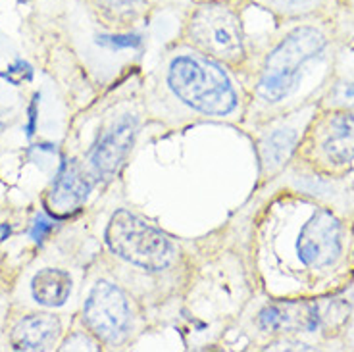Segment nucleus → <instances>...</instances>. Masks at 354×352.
Returning <instances> with one entry per match:
<instances>
[{"label": "nucleus", "instance_id": "obj_1", "mask_svg": "<svg viewBox=\"0 0 354 352\" xmlns=\"http://www.w3.org/2000/svg\"><path fill=\"white\" fill-rule=\"evenodd\" d=\"M169 89L193 110L208 115L231 114L237 93L218 64L204 54H179L169 64Z\"/></svg>", "mask_w": 354, "mask_h": 352}, {"label": "nucleus", "instance_id": "obj_2", "mask_svg": "<svg viewBox=\"0 0 354 352\" xmlns=\"http://www.w3.org/2000/svg\"><path fill=\"white\" fill-rule=\"evenodd\" d=\"M326 35L316 27H297L281 39V43L268 54L262 77L258 81V95L268 102H279L289 97L299 85L304 64L316 58L326 48Z\"/></svg>", "mask_w": 354, "mask_h": 352}, {"label": "nucleus", "instance_id": "obj_3", "mask_svg": "<svg viewBox=\"0 0 354 352\" xmlns=\"http://www.w3.org/2000/svg\"><path fill=\"white\" fill-rule=\"evenodd\" d=\"M110 250L129 264L149 272H162L171 266L176 248L169 239L129 210H118L106 228Z\"/></svg>", "mask_w": 354, "mask_h": 352}, {"label": "nucleus", "instance_id": "obj_4", "mask_svg": "<svg viewBox=\"0 0 354 352\" xmlns=\"http://www.w3.org/2000/svg\"><path fill=\"white\" fill-rule=\"evenodd\" d=\"M185 35L208 58L237 62L245 56V31L239 12L223 2L203 4L191 12Z\"/></svg>", "mask_w": 354, "mask_h": 352}, {"label": "nucleus", "instance_id": "obj_5", "mask_svg": "<svg viewBox=\"0 0 354 352\" xmlns=\"http://www.w3.org/2000/svg\"><path fill=\"white\" fill-rule=\"evenodd\" d=\"M83 322L100 341H122L131 326V310L124 293L112 283L98 281L85 302Z\"/></svg>", "mask_w": 354, "mask_h": 352}, {"label": "nucleus", "instance_id": "obj_6", "mask_svg": "<svg viewBox=\"0 0 354 352\" xmlns=\"http://www.w3.org/2000/svg\"><path fill=\"white\" fill-rule=\"evenodd\" d=\"M337 310V302H279L266 306L258 324L272 333H314L319 327H328L337 316H346Z\"/></svg>", "mask_w": 354, "mask_h": 352}, {"label": "nucleus", "instance_id": "obj_7", "mask_svg": "<svg viewBox=\"0 0 354 352\" xmlns=\"http://www.w3.org/2000/svg\"><path fill=\"white\" fill-rule=\"evenodd\" d=\"M297 252L308 268H328L343 252V229L329 210H316L302 225Z\"/></svg>", "mask_w": 354, "mask_h": 352}, {"label": "nucleus", "instance_id": "obj_8", "mask_svg": "<svg viewBox=\"0 0 354 352\" xmlns=\"http://www.w3.org/2000/svg\"><path fill=\"white\" fill-rule=\"evenodd\" d=\"M137 135V122L131 115H122L98 137L91 150V167L98 177L114 176L120 169Z\"/></svg>", "mask_w": 354, "mask_h": 352}, {"label": "nucleus", "instance_id": "obj_9", "mask_svg": "<svg viewBox=\"0 0 354 352\" xmlns=\"http://www.w3.org/2000/svg\"><path fill=\"white\" fill-rule=\"evenodd\" d=\"M91 191V181L83 167L75 162L64 164L60 174L53 183L46 203L50 210L58 216H70L81 208V204L87 201Z\"/></svg>", "mask_w": 354, "mask_h": 352}, {"label": "nucleus", "instance_id": "obj_10", "mask_svg": "<svg viewBox=\"0 0 354 352\" xmlns=\"http://www.w3.org/2000/svg\"><path fill=\"white\" fill-rule=\"evenodd\" d=\"M60 319L50 314H31L19 319L12 331L16 351H46L60 335Z\"/></svg>", "mask_w": 354, "mask_h": 352}, {"label": "nucleus", "instance_id": "obj_11", "mask_svg": "<svg viewBox=\"0 0 354 352\" xmlns=\"http://www.w3.org/2000/svg\"><path fill=\"white\" fill-rule=\"evenodd\" d=\"M319 149L333 164H348L354 160V112L329 118L319 137Z\"/></svg>", "mask_w": 354, "mask_h": 352}, {"label": "nucleus", "instance_id": "obj_12", "mask_svg": "<svg viewBox=\"0 0 354 352\" xmlns=\"http://www.w3.org/2000/svg\"><path fill=\"white\" fill-rule=\"evenodd\" d=\"M71 290V277L62 270H41L31 281L33 299L44 306H62Z\"/></svg>", "mask_w": 354, "mask_h": 352}, {"label": "nucleus", "instance_id": "obj_13", "mask_svg": "<svg viewBox=\"0 0 354 352\" xmlns=\"http://www.w3.org/2000/svg\"><path fill=\"white\" fill-rule=\"evenodd\" d=\"M297 141H299V133L291 127H281V129H275L272 135H268L260 147L264 166L268 169L283 166L285 162L291 158Z\"/></svg>", "mask_w": 354, "mask_h": 352}, {"label": "nucleus", "instance_id": "obj_14", "mask_svg": "<svg viewBox=\"0 0 354 352\" xmlns=\"http://www.w3.org/2000/svg\"><path fill=\"white\" fill-rule=\"evenodd\" d=\"M98 14L114 26H129L141 18L147 0H95Z\"/></svg>", "mask_w": 354, "mask_h": 352}, {"label": "nucleus", "instance_id": "obj_15", "mask_svg": "<svg viewBox=\"0 0 354 352\" xmlns=\"http://www.w3.org/2000/svg\"><path fill=\"white\" fill-rule=\"evenodd\" d=\"M322 4H324V0H270L272 10H275L279 16H287V18L306 16L310 12L318 10Z\"/></svg>", "mask_w": 354, "mask_h": 352}, {"label": "nucleus", "instance_id": "obj_16", "mask_svg": "<svg viewBox=\"0 0 354 352\" xmlns=\"http://www.w3.org/2000/svg\"><path fill=\"white\" fill-rule=\"evenodd\" d=\"M2 77L12 85H24L26 81H31V77H33V68L24 60H18V62L10 66L8 71L2 73Z\"/></svg>", "mask_w": 354, "mask_h": 352}, {"label": "nucleus", "instance_id": "obj_17", "mask_svg": "<svg viewBox=\"0 0 354 352\" xmlns=\"http://www.w3.org/2000/svg\"><path fill=\"white\" fill-rule=\"evenodd\" d=\"M98 44L108 46L112 50L118 48H135L141 44V37L139 35H118V37H98Z\"/></svg>", "mask_w": 354, "mask_h": 352}, {"label": "nucleus", "instance_id": "obj_18", "mask_svg": "<svg viewBox=\"0 0 354 352\" xmlns=\"http://www.w3.org/2000/svg\"><path fill=\"white\" fill-rule=\"evenodd\" d=\"M54 228V221L46 216V214H39L33 221V225H31V231H29V235L31 239L35 241V243H43L44 237L53 231Z\"/></svg>", "mask_w": 354, "mask_h": 352}, {"label": "nucleus", "instance_id": "obj_19", "mask_svg": "<svg viewBox=\"0 0 354 352\" xmlns=\"http://www.w3.org/2000/svg\"><path fill=\"white\" fill-rule=\"evenodd\" d=\"M37 100H39V95L35 97V100L29 106V124H27V137H33L35 133V122H37Z\"/></svg>", "mask_w": 354, "mask_h": 352}, {"label": "nucleus", "instance_id": "obj_20", "mask_svg": "<svg viewBox=\"0 0 354 352\" xmlns=\"http://www.w3.org/2000/svg\"><path fill=\"white\" fill-rule=\"evenodd\" d=\"M343 97L348 98V100L354 98V83H348V85H346L345 91H343Z\"/></svg>", "mask_w": 354, "mask_h": 352}, {"label": "nucleus", "instance_id": "obj_21", "mask_svg": "<svg viewBox=\"0 0 354 352\" xmlns=\"http://www.w3.org/2000/svg\"><path fill=\"white\" fill-rule=\"evenodd\" d=\"M0 235H2V239H6V235H10L8 225H0Z\"/></svg>", "mask_w": 354, "mask_h": 352}]
</instances>
